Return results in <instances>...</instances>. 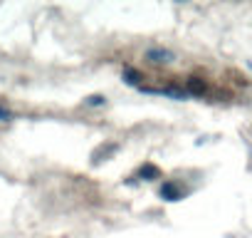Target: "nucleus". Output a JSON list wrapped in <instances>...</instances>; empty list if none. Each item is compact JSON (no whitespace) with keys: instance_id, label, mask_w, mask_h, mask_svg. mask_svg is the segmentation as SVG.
I'll list each match as a JSON object with an SVG mask.
<instances>
[{"instance_id":"1","label":"nucleus","mask_w":252,"mask_h":238,"mask_svg":"<svg viewBox=\"0 0 252 238\" xmlns=\"http://www.w3.org/2000/svg\"><path fill=\"white\" fill-rule=\"evenodd\" d=\"M183 196H186V189H181V186L173 184V181H168V184L161 186V198H166V201H178V198H183Z\"/></svg>"},{"instance_id":"3","label":"nucleus","mask_w":252,"mask_h":238,"mask_svg":"<svg viewBox=\"0 0 252 238\" xmlns=\"http://www.w3.org/2000/svg\"><path fill=\"white\" fill-rule=\"evenodd\" d=\"M8 119H13L10 109H5V107H0V122H8Z\"/></svg>"},{"instance_id":"2","label":"nucleus","mask_w":252,"mask_h":238,"mask_svg":"<svg viewBox=\"0 0 252 238\" xmlns=\"http://www.w3.org/2000/svg\"><path fill=\"white\" fill-rule=\"evenodd\" d=\"M146 60H149V62H154V65H166V62H171V60H173V55H171L168 50L154 47V50H149V52H146Z\"/></svg>"}]
</instances>
